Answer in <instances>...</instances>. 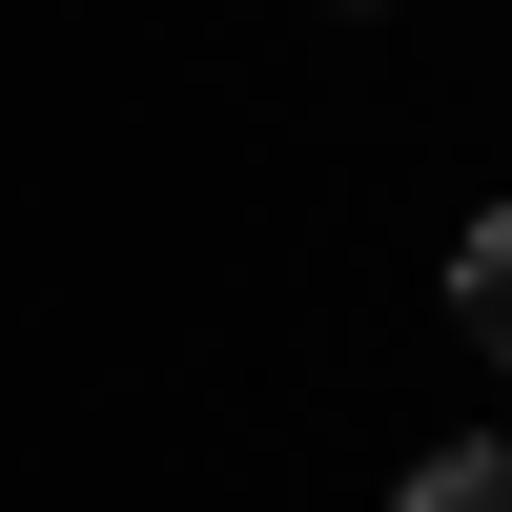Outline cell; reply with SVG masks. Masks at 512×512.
Instances as JSON below:
<instances>
[{"instance_id": "1", "label": "cell", "mask_w": 512, "mask_h": 512, "mask_svg": "<svg viewBox=\"0 0 512 512\" xmlns=\"http://www.w3.org/2000/svg\"><path fill=\"white\" fill-rule=\"evenodd\" d=\"M451 328L512 369V205H472V226H451Z\"/></svg>"}, {"instance_id": "2", "label": "cell", "mask_w": 512, "mask_h": 512, "mask_svg": "<svg viewBox=\"0 0 512 512\" xmlns=\"http://www.w3.org/2000/svg\"><path fill=\"white\" fill-rule=\"evenodd\" d=\"M390 512H512V431H472V451H431Z\"/></svg>"}]
</instances>
